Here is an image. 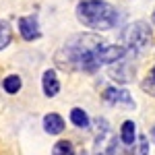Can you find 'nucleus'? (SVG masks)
I'll return each mask as SVG.
<instances>
[{"instance_id":"1","label":"nucleus","mask_w":155,"mask_h":155,"mask_svg":"<svg viewBox=\"0 0 155 155\" xmlns=\"http://www.w3.org/2000/svg\"><path fill=\"white\" fill-rule=\"evenodd\" d=\"M106 41L93 33H79L64 41V46L56 52V66L68 72H95L101 66L99 50Z\"/></svg>"},{"instance_id":"2","label":"nucleus","mask_w":155,"mask_h":155,"mask_svg":"<svg viewBox=\"0 0 155 155\" xmlns=\"http://www.w3.org/2000/svg\"><path fill=\"white\" fill-rule=\"evenodd\" d=\"M77 19L89 29L107 31L120 23V12L106 0H83L77 4Z\"/></svg>"},{"instance_id":"3","label":"nucleus","mask_w":155,"mask_h":155,"mask_svg":"<svg viewBox=\"0 0 155 155\" xmlns=\"http://www.w3.org/2000/svg\"><path fill=\"white\" fill-rule=\"evenodd\" d=\"M122 41L128 46L130 52H145V50H149L151 41H153V33H151L149 23L134 21V23L126 25V29L122 31Z\"/></svg>"},{"instance_id":"17","label":"nucleus","mask_w":155,"mask_h":155,"mask_svg":"<svg viewBox=\"0 0 155 155\" xmlns=\"http://www.w3.org/2000/svg\"><path fill=\"white\" fill-rule=\"evenodd\" d=\"M141 87H143L145 93H149V95H153V97H155V66L151 68L149 77H147V79L143 81V85H141Z\"/></svg>"},{"instance_id":"4","label":"nucleus","mask_w":155,"mask_h":155,"mask_svg":"<svg viewBox=\"0 0 155 155\" xmlns=\"http://www.w3.org/2000/svg\"><path fill=\"white\" fill-rule=\"evenodd\" d=\"M118 143L112 134V128L106 118H97V134H95V155H116Z\"/></svg>"},{"instance_id":"12","label":"nucleus","mask_w":155,"mask_h":155,"mask_svg":"<svg viewBox=\"0 0 155 155\" xmlns=\"http://www.w3.org/2000/svg\"><path fill=\"white\" fill-rule=\"evenodd\" d=\"M71 122L77 126V128H89V124H91L87 112L81 110V107H72L71 110Z\"/></svg>"},{"instance_id":"10","label":"nucleus","mask_w":155,"mask_h":155,"mask_svg":"<svg viewBox=\"0 0 155 155\" xmlns=\"http://www.w3.org/2000/svg\"><path fill=\"white\" fill-rule=\"evenodd\" d=\"M110 74H112V79H114V81L128 83V81L134 79V77H132V74H134V66H132V68H130V66H128V68H124V58H122V60H118V66H116V68H112Z\"/></svg>"},{"instance_id":"7","label":"nucleus","mask_w":155,"mask_h":155,"mask_svg":"<svg viewBox=\"0 0 155 155\" xmlns=\"http://www.w3.org/2000/svg\"><path fill=\"white\" fill-rule=\"evenodd\" d=\"M126 52L128 50L124 48V46H104V48L99 50V60H101V64H114V62H118L126 56Z\"/></svg>"},{"instance_id":"16","label":"nucleus","mask_w":155,"mask_h":155,"mask_svg":"<svg viewBox=\"0 0 155 155\" xmlns=\"http://www.w3.org/2000/svg\"><path fill=\"white\" fill-rule=\"evenodd\" d=\"M52 155H74V145L71 141H58L52 149Z\"/></svg>"},{"instance_id":"9","label":"nucleus","mask_w":155,"mask_h":155,"mask_svg":"<svg viewBox=\"0 0 155 155\" xmlns=\"http://www.w3.org/2000/svg\"><path fill=\"white\" fill-rule=\"evenodd\" d=\"M44 130L48 134H60L64 130V120L58 114H46L44 116Z\"/></svg>"},{"instance_id":"13","label":"nucleus","mask_w":155,"mask_h":155,"mask_svg":"<svg viewBox=\"0 0 155 155\" xmlns=\"http://www.w3.org/2000/svg\"><path fill=\"white\" fill-rule=\"evenodd\" d=\"M120 139H122V143H124V145H132V143H134V139H137V124H134L132 120H126V122L122 124Z\"/></svg>"},{"instance_id":"14","label":"nucleus","mask_w":155,"mask_h":155,"mask_svg":"<svg viewBox=\"0 0 155 155\" xmlns=\"http://www.w3.org/2000/svg\"><path fill=\"white\" fill-rule=\"evenodd\" d=\"M11 41H12V27L4 19H0V50L8 48Z\"/></svg>"},{"instance_id":"8","label":"nucleus","mask_w":155,"mask_h":155,"mask_svg":"<svg viewBox=\"0 0 155 155\" xmlns=\"http://www.w3.org/2000/svg\"><path fill=\"white\" fill-rule=\"evenodd\" d=\"M41 87H44V93L48 97H56L60 91V81L56 77V71H46L41 77Z\"/></svg>"},{"instance_id":"6","label":"nucleus","mask_w":155,"mask_h":155,"mask_svg":"<svg viewBox=\"0 0 155 155\" xmlns=\"http://www.w3.org/2000/svg\"><path fill=\"white\" fill-rule=\"evenodd\" d=\"M19 33L23 35V39L27 41H33L41 35V29H39V21H37L35 15H27L19 19Z\"/></svg>"},{"instance_id":"5","label":"nucleus","mask_w":155,"mask_h":155,"mask_svg":"<svg viewBox=\"0 0 155 155\" xmlns=\"http://www.w3.org/2000/svg\"><path fill=\"white\" fill-rule=\"evenodd\" d=\"M101 97L106 99L107 104H112V106H124L128 110H134V106H137L130 93L126 89H120V87H107V89H104Z\"/></svg>"},{"instance_id":"18","label":"nucleus","mask_w":155,"mask_h":155,"mask_svg":"<svg viewBox=\"0 0 155 155\" xmlns=\"http://www.w3.org/2000/svg\"><path fill=\"white\" fill-rule=\"evenodd\" d=\"M151 23L155 25V11H153V15H151Z\"/></svg>"},{"instance_id":"11","label":"nucleus","mask_w":155,"mask_h":155,"mask_svg":"<svg viewBox=\"0 0 155 155\" xmlns=\"http://www.w3.org/2000/svg\"><path fill=\"white\" fill-rule=\"evenodd\" d=\"M21 87H23V81H21L19 74H8V77L2 81V89H4L8 95H17V93L21 91Z\"/></svg>"},{"instance_id":"15","label":"nucleus","mask_w":155,"mask_h":155,"mask_svg":"<svg viewBox=\"0 0 155 155\" xmlns=\"http://www.w3.org/2000/svg\"><path fill=\"white\" fill-rule=\"evenodd\" d=\"M132 155H149V141H147L145 134L134 139V143H132Z\"/></svg>"}]
</instances>
